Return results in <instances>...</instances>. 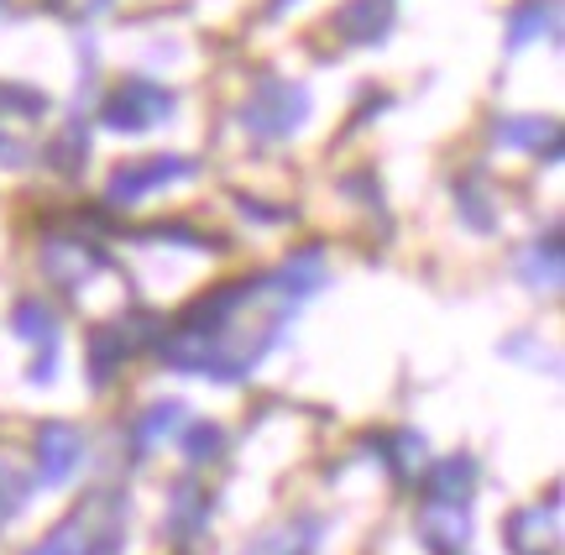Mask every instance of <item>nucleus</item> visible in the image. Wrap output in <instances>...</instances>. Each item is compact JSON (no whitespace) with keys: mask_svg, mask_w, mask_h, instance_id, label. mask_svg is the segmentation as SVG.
I'll return each instance as SVG.
<instances>
[{"mask_svg":"<svg viewBox=\"0 0 565 555\" xmlns=\"http://www.w3.org/2000/svg\"><path fill=\"white\" fill-rule=\"evenodd\" d=\"M79 456H84L79 430H68V425H47V430H38V477L47 482V488L68 482L74 467H79Z\"/></svg>","mask_w":565,"mask_h":555,"instance_id":"1","label":"nucleus"},{"mask_svg":"<svg viewBox=\"0 0 565 555\" xmlns=\"http://www.w3.org/2000/svg\"><path fill=\"white\" fill-rule=\"evenodd\" d=\"M215 440H221L215 430H194V446H189V456H194V461H200V456H215Z\"/></svg>","mask_w":565,"mask_h":555,"instance_id":"6","label":"nucleus"},{"mask_svg":"<svg viewBox=\"0 0 565 555\" xmlns=\"http://www.w3.org/2000/svg\"><path fill=\"white\" fill-rule=\"evenodd\" d=\"M183 173H189V163H173V158L137 163V168H126V173H116V179H110V200H116V205H137V200H147L158 184L183 179Z\"/></svg>","mask_w":565,"mask_h":555,"instance_id":"2","label":"nucleus"},{"mask_svg":"<svg viewBox=\"0 0 565 555\" xmlns=\"http://www.w3.org/2000/svg\"><path fill=\"white\" fill-rule=\"evenodd\" d=\"M21 503H26V482L11 477V467L0 461V524H11L21 514Z\"/></svg>","mask_w":565,"mask_h":555,"instance_id":"5","label":"nucleus"},{"mask_svg":"<svg viewBox=\"0 0 565 555\" xmlns=\"http://www.w3.org/2000/svg\"><path fill=\"white\" fill-rule=\"evenodd\" d=\"M466 482H471V461H445L440 472H435V488H429V493L440 498V503H456V498H466L471 493V488H466Z\"/></svg>","mask_w":565,"mask_h":555,"instance_id":"4","label":"nucleus"},{"mask_svg":"<svg viewBox=\"0 0 565 555\" xmlns=\"http://www.w3.org/2000/svg\"><path fill=\"white\" fill-rule=\"evenodd\" d=\"M424 540L440 555H445V545H466V514H456V503L429 509V514H424Z\"/></svg>","mask_w":565,"mask_h":555,"instance_id":"3","label":"nucleus"}]
</instances>
